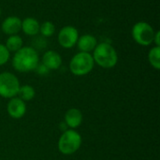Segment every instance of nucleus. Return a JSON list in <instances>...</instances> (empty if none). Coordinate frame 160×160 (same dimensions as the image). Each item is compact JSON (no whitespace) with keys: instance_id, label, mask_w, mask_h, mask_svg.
<instances>
[{"instance_id":"obj_1","label":"nucleus","mask_w":160,"mask_h":160,"mask_svg":"<svg viewBox=\"0 0 160 160\" xmlns=\"http://www.w3.org/2000/svg\"><path fill=\"white\" fill-rule=\"evenodd\" d=\"M39 65V55L37 50L30 46L22 47L14 52L12 67L19 72H30Z\"/></svg>"},{"instance_id":"obj_2","label":"nucleus","mask_w":160,"mask_h":160,"mask_svg":"<svg viewBox=\"0 0 160 160\" xmlns=\"http://www.w3.org/2000/svg\"><path fill=\"white\" fill-rule=\"evenodd\" d=\"M93 59L95 64L103 68H112L118 62V54L116 50L108 42L98 43L93 51Z\"/></svg>"},{"instance_id":"obj_3","label":"nucleus","mask_w":160,"mask_h":160,"mask_svg":"<svg viewBox=\"0 0 160 160\" xmlns=\"http://www.w3.org/2000/svg\"><path fill=\"white\" fill-rule=\"evenodd\" d=\"M82 136L74 129L64 131L58 141V150L66 156L75 154L82 145Z\"/></svg>"},{"instance_id":"obj_4","label":"nucleus","mask_w":160,"mask_h":160,"mask_svg":"<svg viewBox=\"0 0 160 160\" xmlns=\"http://www.w3.org/2000/svg\"><path fill=\"white\" fill-rule=\"evenodd\" d=\"M95 66L93 56L89 52H80L70 60L69 69L75 76H84L90 73Z\"/></svg>"},{"instance_id":"obj_5","label":"nucleus","mask_w":160,"mask_h":160,"mask_svg":"<svg viewBox=\"0 0 160 160\" xmlns=\"http://www.w3.org/2000/svg\"><path fill=\"white\" fill-rule=\"evenodd\" d=\"M155 33L156 31L153 26L144 21L136 22L131 30L134 41L141 46H150L153 44Z\"/></svg>"},{"instance_id":"obj_6","label":"nucleus","mask_w":160,"mask_h":160,"mask_svg":"<svg viewBox=\"0 0 160 160\" xmlns=\"http://www.w3.org/2000/svg\"><path fill=\"white\" fill-rule=\"evenodd\" d=\"M18 78L11 72L0 73V96L4 98H12L18 95L20 89Z\"/></svg>"},{"instance_id":"obj_7","label":"nucleus","mask_w":160,"mask_h":160,"mask_svg":"<svg viewBox=\"0 0 160 160\" xmlns=\"http://www.w3.org/2000/svg\"><path fill=\"white\" fill-rule=\"evenodd\" d=\"M79 37V31L76 27L72 25H66L60 29L57 39L61 47L65 49H70L76 45Z\"/></svg>"},{"instance_id":"obj_8","label":"nucleus","mask_w":160,"mask_h":160,"mask_svg":"<svg viewBox=\"0 0 160 160\" xmlns=\"http://www.w3.org/2000/svg\"><path fill=\"white\" fill-rule=\"evenodd\" d=\"M7 112L13 119H21L26 112V104L21 98L15 97L10 98L7 105Z\"/></svg>"},{"instance_id":"obj_9","label":"nucleus","mask_w":160,"mask_h":160,"mask_svg":"<svg viewBox=\"0 0 160 160\" xmlns=\"http://www.w3.org/2000/svg\"><path fill=\"white\" fill-rule=\"evenodd\" d=\"M22 29V20L17 16H8L1 23V30L8 36L17 35Z\"/></svg>"},{"instance_id":"obj_10","label":"nucleus","mask_w":160,"mask_h":160,"mask_svg":"<svg viewBox=\"0 0 160 160\" xmlns=\"http://www.w3.org/2000/svg\"><path fill=\"white\" fill-rule=\"evenodd\" d=\"M42 65L47 68L49 70H55L58 69L62 66V57L61 55L53 51V50H49L44 52L42 55Z\"/></svg>"},{"instance_id":"obj_11","label":"nucleus","mask_w":160,"mask_h":160,"mask_svg":"<svg viewBox=\"0 0 160 160\" xmlns=\"http://www.w3.org/2000/svg\"><path fill=\"white\" fill-rule=\"evenodd\" d=\"M76 45L80 52L91 53L98 45V39L91 34H84L79 37Z\"/></svg>"},{"instance_id":"obj_12","label":"nucleus","mask_w":160,"mask_h":160,"mask_svg":"<svg viewBox=\"0 0 160 160\" xmlns=\"http://www.w3.org/2000/svg\"><path fill=\"white\" fill-rule=\"evenodd\" d=\"M83 117L80 110L76 108H71L67 111L65 114V123L70 129H75L79 128L82 123Z\"/></svg>"},{"instance_id":"obj_13","label":"nucleus","mask_w":160,"mask_h":160,"mask_svg":"<svg viewBox=\"0 0 160 160\" xmlns=\"http://www.w3.org/2000/svg\"><path fill=\"white\" fill-rule=\"evenodd\" d=\"M39 22L33 17H26L22 20V31L30 37L37 36L39 33Z\"/></svg>"},{"instance_id":"obj_14","label":"nucleus","mask_w":160,"mask_h":160,"mask_svg":"<svg viewBox=\"0 0 160 160\" xmlns=\"http://www.w3.org/2000/svg\"><path fill=\"white\" fill-rule=\"evenodd\" d=\"M22 44H23V40H22V37H20L17 34V35L8 36V38L6 40L5 46L9 52H16L22 47H23Z\"/></svg>"},{"instance_id":"obj_15","label":"nucleus","mask_w":160,"mask_h":160,"mask_svg":"<svg viewBox=\"0 0 160 160\" xmlns=\"http://www.w3.org/2000/svg\"><path fill=\"white\" fill-rule=\"evenodd\" d=\"M17 96H19L18 98H21L22 100H23L24 102L25 101H30L35 98L36 91L31 85L25 84V85H22V86L20 87Z\"/></svg>"},{"instance_id":"obj_16","label":"nucleus","mask_w":160,"mask_h":160,"mask_svg":"<svg viewBox=\"0 0 160 160\" xmlns=\"http://www.w3.org/2000/svg\"><path fill=\"white\" fill-rule=\"evenodd\" d=\"M148 60L150 65L157 70L160 69V47H153L148 53Z\"/></svg>"},{"instance_id":"obj_17","label":"nucleus","mask_w":160,"mask_h":160,"mask_svg":"<svg viewBox=\"0 0 160 160\" xmlns=\"http://www.w3.org/2000/svg\"><path fill=\"white\" fill-rule=\"evenodd\" d=\"M54 32H55V25L53 24V22L50 21L43 22L39 26V33L45 38L52 37L54 34Z\"/></svg>"},{"instance_id":"obj_18","label":"nucleus","mask_w":160,"mask_h":160,"mask_svg":"<svg viewBox=\"0 0 160 160\" xmlns=\"http://www.w3.org/2000/svg\"><path fill=\"white\" fill-rule=\"evenodd\" d=\"M10 52L8 51L5 45L0 43V66L7 64L9 60Z\"/></svg>"},{"instance_id":"obj_19","label":"nucleus","mask_w":160,"mask_h":160,"mask_svg":"<svg viewBox=\"0 0 160 160\" xmlns=\"http://www.w3.org/2000/svg\"><path fill=\"white\" fill-rule=\"evenodd\" d=\"M153 43H155V44H156V46L160 47V32L159 31H156Z\"/></svg>"},{"instance_id":"obj_20","label":"nucleus","mask_w":160,"mask_h":160,"mask_svg":"<svg viewBox=\"0 0 160 160\" xmlns=\"http://www.w3.org/2000/svg\"><path fill=\"white\" fill-rule=\"evenodd\" d=\"M59 128H60V130H61L62 132H64V131H66V130L68 129V127L67 126V124H66L65 122H61V123L59 124Z\"/></svg>"},{"instance_id":"obj_21","label":"nucleus","mask_w":160,"mask_h":160,"mask_svg":"<svg viewBox=\"0 0 160 160\" xmlns=\"http://www.w3.org/2000/svg\"><path fill=\"white\" fill-rule=\"evenodd\" d=\"M1 13H2V10H1V8H0V17H1Z\"/></svg>"}]
</instances>
